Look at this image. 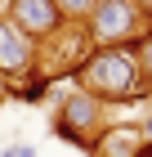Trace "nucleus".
<instances>
[{
  "label": "nucleus",
  "mask_w": 152,
  "mask_h": 157,
  "mask_svg": "<svg viewBox=\"0 0 152 157\" xmlns=\"http://www.w3.org/2000/svg\"><path fill=\"white\" fill-rule=\"evenodd\" d=\"M0 5H5V0H0Z\"/></svg>",
  "instance_id": "nucleus-15"
},
{
  "label": "nucleus",
  "mask_w": 152,
  "mask_h": 157,
  "mask_svg": "<svg viewBox=\"0 0 152 157\" xmlns=\"http://www.w3.org/2000/svg\"><path fill=\"white\" fill-rule=\"evenodd\" d=\"M139 157H152V144H143V148H139Z\"/></svg>",
  "instance_id": "nucleus-12"
},
{
  "label": "nucleus",
  "mask_w": 152,
  "mask_h": 157,
  "mask_svg": "<svg viewBox=\"0 0 152 157\" xmlns=\"http://www.w3.org/2000/svg\"><path fill=\"white\" fill-rule=\"evenodd\" d=\"M5 18H9L13 27H23L36 45H40L45 36H54V32L67 23L54 0H5Z\"/></svg>",
  "instance_id": "nucleus-5"
},
{
  "label": "nucleus",
  "mask_w": 152,
  "mask_h": 157,
  "mask_svg": "<svg viewBox=\"0 0 152 157\" xmlns=\"http://www.w3.org/2000/svg\"><path fill=\"white\" fill-rule=\"evenodd\" d=\"M143 144H148V139H143L139 121H107L103 130L94 135L90 157H139Z\"/></svg>",
  "instance_id": "nucleus-6"
},
{
  "label": "nucleus",
  "mask_w": 152,
  "mask_h": 157,
  "mask_svg": "<svg viewBox=\"0 0 152 157\" xmlns=\"http://www.w3.org/2000/svg\"><path fill=\"white\" fill-rule=\"evenodd\" d=\"M130 49H134V59H139V72H143V81L152 85V27H148V32H143V36L134 40Z\"/></svg>",
  "instance_id": "nucleus-7"
},
{
  "label": "nucleus",
  "mask_w": 152,
  "mask_h": 157,
  "mask_svg": "<svg viewBox=\"0 0 152 157\" xmlns=\"http://www.w3.org/2000/svg\"><path fill=\"white\" fill-rule=\"evenodd\" d=\"M103 126H107V121H103V103H98L94 94H85L81 85L58 94V108H54V130H58L63 139L90 148L94 135L103 130Z\"/></svg>",
  "instance_id": "nucleus-3"
},
{
  "label": "nucleus",
  "mask_w": 152,
  "mask_h": 157,
  "mask_svg": "<svg viewBox=\"0 0 152 157\" xmlns=\"http://www.w3.org/2000/svg\"><path fill=\"white\" fill-rule=\"evenodd\" d=\"M139 126H143V139H148V144H152V112H148V117L139 121Z\"/></svg>",
  "instance_id": "nucleus-9"
},
{
  "label": "nucleus",
  "mask_w": 152,
  "mask_h": 157,
  "mask_svg": "<svg viewBox=\"0 0 152 157\" xmlns=\"http://www.w3.org/2000/svg\"><path fill=\"white\" fill-rule=\"evenodd\" d=\"M13 148H18V157H40V153H36L32 144H13Z\"/></svg>",
  "instance_id": "nucleus-10"
},
{
  "label": "nucleus",
  "mask_w": 152,
  "mask_h": 157,
  "mask_svg": "<svg viewBox=\"0 0 152 157\" xmlns=\"http://www.w3.org/2000/svg\"><path fill=\"white\" fill-rule=\"evenodd\" d=\"M5 99H9V85H5V81H0V108H5Z\"/></svg>",
  "instance_id": "nucleus-11"
},
{
  "label": "nucleus",
  "mask_w": 152,
  "mask_h": 157,
  "mask_svg": "<svg viewBox=\"0 0 152 157\" xmlns=\"http://www.w3.org/2000/svg\"><path fill=\"white\" fill-rule=\"evenodd\" d=\"M54 5H58V13L67 18V23H85V18H90V9L98 5V0H54Z\"/></svg>",
  "instance_id": "nucleus-8"
},
{
  "label": "nucleus",
  "mask_w": 152,
  "mask_h": 157,
  "mask_svg": "<svg viewBox=\"0 0 152 157\" xmlns=\"http://www.w3.org/2000/svg\"><path fill=\"white\" fill-rule=\"evenodd\" d=\"M148 108H152V94H148Z\"/></svg>",
  "instance_id": "nucleus-14"
},
{
  "label": "nucleus",
  "mask_w": 152,
  "mask_h": 157,
  "mask_svg": "<svg viewBox=\"0 0 152 157\" xmlns=\"http://www.w3.org/2000/svg\"><path fill=\"white\" fill-rule=\"evenodd\" d=\"M36 72V40L0 13V81H23Z\"/></svg>",
  "instance_id": "nucleus-4"
},
{
  "label": "nucleus",
  "mask_w": 152,
  "mask_h": 157,
  "mask_svg": "<svg viewBox=\"0 0 152 157\" xmlns=\"http://www.w3.org/2000/svg\"><path fill=\"white\" fill-rule=\"evenodd\" d=\"M143 5L139 0H98L85 18V32H90L94 45H134L143 36Z\"/></svg>",
  "instance_id": "nucleus-2"
},
{
  "label": "nucleus",
  "mask_w": 152,
  "mask_h": 157,
  "mask_svg": "<svg viewBox=\"0 0 152 157\" xmlns=\"http://www.w3.org/2000/svg\"><path fill=\"white\" fill-rule=\"evenodd\" d=\"M72 81L85 94H94L98 103H134V99L152 94L130 45H94L81 59V67L72 72Z\"/></svg>",
  "instance_id": "nucleus-1"
},
{
  "label": "nucleus",
  "mask_w": 152,
  "mask_h": 157,
  "mask_svg": "<svg viewBox=\"0 0 152 157\" xmlns=\"http://www.w3.org/2000/svg\"><path fill=\"white\" fill-rule=\"evenodd\" d=\"M0 157H18V148H5V153H0Z\"/></svg>",
  "instance_id": "nucleus-13"
}]
</instances>
